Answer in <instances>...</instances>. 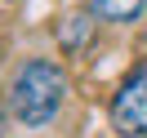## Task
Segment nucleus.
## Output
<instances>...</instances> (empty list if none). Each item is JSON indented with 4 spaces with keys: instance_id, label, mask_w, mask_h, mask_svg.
Instances as JSON below:
<instances>
[{
    "instance_id": "obj_2",
    "label": "nucleus",
    "mask_w": 147,
    "mask_h": 138,
    "mask_svg": "<svg viewBox=\"0 0 147 138\" xmlns=\"http://www.w3.org/2000/svg\"><path fill=\"white\" fill-rule=\"evenodd\" d=\"M111 129L125 138L147 134V58L120 80V89L111 94Z\"/></svg>"
},
{
    "instance_id": "obj_3",
    "label": "nucleus",
    "mask_w": 147,
    "mask_h": 138,
    "mask_svg": "<svg viewBox=\"0 0 147 138\" xmlns=\"http://www.w3.org/2000/svg\"><path fill=\"white\" fill-rule=\"evenodd\" d=\"M143 5H147V0H94V9H98L102 18H111V22L138 18V13H143Z\"/></svg>"
},
{
    "instance_id": "obj_1",
    "label": "nucleus",
    "mask_w": 147,
    "mask_h": 138,
    "mask_svg": "<svg viewBox=\"0 0 147 138\" xmlns=\"http://www.w3.org/2000/svg\"><path fill=\"white\" fill-rule=\"evenodd\" d=\"M63 98H67V76H63L58 63L27 58V63L18 67L13 89H9V107H13V116H18L22 125H31V129L49 125V120L58 116V107H63Z\"/></svg>"
}]
</instances>
